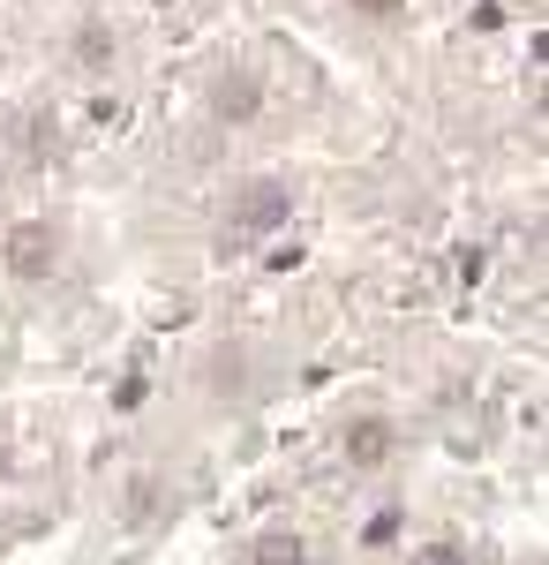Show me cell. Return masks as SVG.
I'll use <instances>...</instances> for the list:
<instances>
[{
  "mask_svg": "<svg viewBox=\"0 0 549 565\" xmlns=\"http://www.w3.org/2000/svg\"><path fill=\"white\" fill-rule=\"evenodd\" d=\"M294 218V189L279 174H256L234 189V204H226V226H218V242H263V234H279Z\"/></svg>",
  "mask_w": 549,
  "mask_h": 565,
  "instance_id": "6da1fadb",
  "label": "cell"
},
{
  "mask_svg": "<svg viewBox=\"0 0 549 565\" xmlns=\"http://www.w3.org/2000/svg\"><path fill=\"white\" fill-rule=\"evenodd\" d=\"M0 264H8L23 287H45V279L61 271V226H45V218H15V226L0 234Z\"/></svg>",
  "mask_w": 549,
  "mask_h": 565,
  "instance_id": "7a4b0ae2",
  "label": "cell"
},
{
  "mask_svg": "<svg viewBox=\"0 0 549 565\" xmlns=\"http://www.w3.org/2000/svg\"><path fill=\"white\" fill-rule=\"evenodd\" d=\"M391 452H399V423H391V415H354V423L338 430V460H346L354 476H377Z\"/></svg>",
  "mask_w": 549,
  "mask_h": 565,
  "instance_id": "3957f363",
  "label": "cell"
},
{
  "mask_svg": "<svg viewBox=\"0 0 549 565\" xmlns=\"http://www.w3.org/2000/svg\"><path fill=\"white\" fill-rule=\"evenodd\" d=\"M204 106H212V121L241 129V121H256V114H263V84H256L249 68H226V76L204 90Z\"/></svg>",
  "mask_w": 549,
  "mask_h": 565,
  "instance_id": "277c9868",
  "label": "cell"
},
{
  "mask_svg": "<svg viewBox=\"0 0 549 565\" xmlns=\"http://www.w3.org/2000/svg\"><path fill=\"white\" fill-rule=\"evenodd\" d=\"M114 53H121L114 23H106V15H84V23H76V61H84L90 76H106V68H114Z\"/></svg>",
  "mask_w": 549,
  "mask_h": 565,
  "instance_id": "5b68a950",
  "label": "cell"
},
{
  "mask_svg": "<svg viewBox=\"0 0 549 565\" xmlns=\"http://www.w3.org/2000/svg\"><path fill=\"white\" fill-rule=\"evenodd\" d=\"M249 565H309V543H301L294 527H263L249 543Z\"/></svg>",
  "mask_w": 549,
  "mask_h": 565,
  "instance_id": "8992f818",
  "label": "cell"
},
{
  "mask_svg": "<svg viewBox=\"0 0 549 565\" xmlns=\"http://www.w3.org/2000/svg\"><path fill=\"white\" fill-rule=\"evenodd\" d=\"M407 565H466V551H460V543H422Z\"/></svg>",
  "mask_w": 549,
  "mask_h": 565,
  "instance_id": "52a82bcc",
  "label": "cell"
},
{
  "mask_svg": "<svg viewBox=\"0 0 549 565\" xmlns=\"http://www.w3.org/2000/svg\"><path fill=\"white\" fill-rule=\"evenodd\" d=\"M346 8H354V15H377V23H384V15H399L407 0H346Z\"/></svg>",
  "mask_w": 549,
  "mask_h": 565,
  "instance_id": "ba28073f",
  "label": "cell"
},
{
  "mask_svg": "<svg viewBox=\"0 0 549 565\" xmlns=\"http://www.w3.org/2000/svg\"><path fill=\"white\" fill-rule=\"evenodd\" d=\"M0 482H8V445H0Z\"/></svg>",
  "mask_w": 549,
  "mask_h": 565,
  "instance_id": "9c48e42d",
  "label": "cell"
}]
</instances>
